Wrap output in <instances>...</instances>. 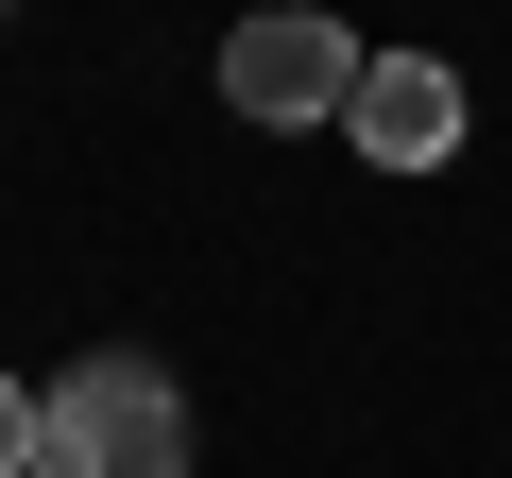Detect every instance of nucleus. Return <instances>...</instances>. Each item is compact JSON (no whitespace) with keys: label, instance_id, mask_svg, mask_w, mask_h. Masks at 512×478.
<instances>
[{"label":"nucleus","instance_id":"obj_1","mask_svg":"<svg viewBox=\"0 0 512 478\" xmlns=\"http://www.w3.org/2000/svg\"><path fill=\"white\" fill-rule=\"evenodd\" d=\"M35 478H188V393H171V359H137V342L69 359V376L35 393Z\"/></svg>","mask_w":512,"mask_h":478},{"label":"nucleus","instance_id":"obj_2","mask_svg":"<svg viewBox=\"0 0 512 478\" xmlns=\"http://www.w3.org/2000/svg\"><path fill=\"white\" fill-rule=\"evenodd\" d=\"M222 103H239V120H342V103H359V35H342V18H256V35L222 52Z\"/></svg>","mask_w":512,"mask_h":478},{"label":"nucleus","instance_id":"obj_3","mask_svg":"<svg viewBox=\"0 0 512 478\" xmlns=\"http://www.w3.org/2000/svg\"><path fill=\"white\" fill-rule=\"evenodd\" d=\"M342 137H359L376 171H444V154H461V69H427V52H359Z\"/></svg>","mask_w":512,"mask_h":478},{"label":"nucleus","instance_id":"obj_4","mask_svg":"<svg viewBox=\"0 0 512 478\" xmlns=\"http://www.w3.org/2000/svg\"><path fill=\"white\" fill-rule=\"evenodd\" d=\"M0 478H35V393L0 376Z\"/></svg>","mask_w":512,"mask_h":478}]
</instances>
